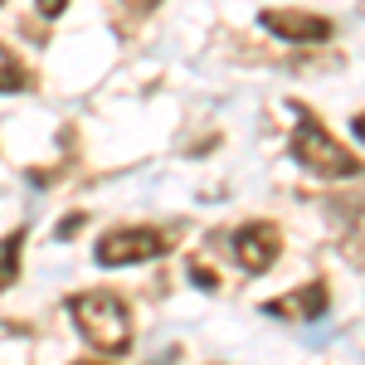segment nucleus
Segmentation results:
<instances>
[{
	"instance_id": "f257e3e1",
	"label": "nucleus",
	"mask_w": 365,
	"mask_h": 365,
	"mask_svg": "<svg viewBox=\"0 0 365 365\" xmlns=\"http://www.w3.org/2000/svg\"><path fill=\"white\" fill-rule=\"evenodd\" d=\"M292 113H297V127H292V141H287V156L307 170V175H322V180H351V175L365 170L361 161L327 132V122H322L317 113L297 108V103H292Z\"/></svg>"
},
{
	"instance_id": "f03ea898",
	"label": "nucleus",
	"mask_w": 365,
	"mask_h": 365,
	"mask_svg": "<svg viewBox=\"0 0 365 365\" xmlns=\"http://www.w3.org/2000/svg\"><path fill=\"white\" fill-rule=\"evenodd\" d=\"M68 317H73L78 336L103 356H117V351L132 346V312H127V302L117 292H103V287L98 292H73Z\"/></svg>"
},
{
	"instance_id": "7ed1b4c3",
	"label": "nucleus",
	"mask_w": 365,
	"mask_h": 365,
	"mask_svg": "<svg viewBox=\"0 0 365 365\" xmlns=\"http://www.w3.org/2000/svg\"><path fill=\"white\" fill-rule=\"evenodd\" d=\"M166 253V234L161 229H113L98 239V268H132V263H151Z\"/></svg>"
},
{
	"instance_id": "20e7f679",
	"label": "nucleus",
	"mask_w": 365,
	"mask_h": 365,
	"mask_svg": "<svg viewBox=\"0 0 365 365\" xmlns=\"http://www.w3.org/2000/svg\"><path fill=\"white\" fill-rule=\"evenodd\" d=\"M282 253V234L278 225H268V220H253V225L234 229V258H239V268L258 278V273H268L273 263H278Z\"/></svg>"
},
{
	"instance_id": "39448f33",
	"label": "nucleus",
	"mask_w": 365,
	"mask_h": 365,
	"mask_svg": "<svg viewBox=\"0 0 365 365\" xmlns=\"http://www.w3.org/2000/svg\"><path fill=\"white\" fill-rule=\"evenodd\" d=\"M258 25L282 44H322V39H331V20H322L312 10H263Z\"/></svg>"
},
{
	"instance_id": "423d86ee",
	"label": "nucleus",
	"mask_w": 365,
	"mask_h": 365,
	"mask_svg": "<svg viewBox=\"0 0 365 365\" xmlns=\"http://www.w3.org/2000/svg\"><path fill=\"white\" fill-rule=\"evenodd\" d=\"M327 307H331L327 282H302V287H297V292H287V297H268V302H263V317H282V322L307 327V322H317Z\"/></svg>"
},
{
	"instance_id": "0eeeda50",
	"label": "nucleus",
	"mask_w": 365,
	"mask_h": 365,
	"mask_svg": "<svg viewBox=\"0 0 365 365\" xmlns=\"http://www.w3.org/2000/svg\"><path fill=\"white\" fill-rule=\"evenodd\" d=\"M20 249H25V229H15V234H5L0 239V292L15 282V273H20Z\"/></svg>"
},
{
	"instance_id": "6e6552de",
	"label": "nucleus",
	"mask_w": 365,
	"mask_h": 365,
	"mask_svg": "<svg viewBox=\"0 0 365 365\" xmlns=\"http://www.w3.org/2000/svg\"><path fill=\"white\" fill-rule=\"evenodd\" d=\"M29 83V73H25V63L10 54L5 44H0V93H20V88Z\"/></svg>"
},
{
	"instance_id": "1a4fd4ad",
	"label": "nucleus",
	"mask_w": 365,
	"mask_h": 365,
	"mask_svg": "<svg viewBox=\"0 0 365 365\" xmlns=\"http://www.w3.org/2000/svg\"><path fill=\"white\" fill-rule=\"evenodd\" d=\"M190 282H200L205 292H215V287H220V278H215V268H210V263H190Z\"/></svg>"
},
{
	"instance_id": "9d476101",
	"label": "nucleus",
	"mask_w": 365,
	"mask_h": 365,
	"mask_svg": "<svg viewBox=\"0 0 365 365\" xmlns=\"http://www.w3.org/2000/svg\"><path fill=\"white\" fill-rule=\"evenodd\" d=\"M34 10H39L44 20H58V15L68 10V0H34Z\"/></svg>"
},
{
	"instance_id": "9b49d317",
	"label": "nucleus",
	"mask_w": 365,
	"mask_h": 365,
	"mask_svg": "<svg viewBox=\"0 0 365 365\" xmlns=\"http://www.w3.org/2000/svg\"><path fill=\"white\" fill-rule=\"evenodd\" d=\"M78 229H83V215H68V220L58 225V239H68V234H78Z\"/></svg>"
},
{
	"instance_id": "f8f14e48",
	"label": "nucleus",
	"mask_w": 365,
	"mask_h": 365,
	"mask_svg": "<svg viewBox=\"0 0 365 365\" xmlns=\"http://www.w3.org/2000/svg\"><path fill=\"white\" fill-rule=\"evenodd\" d=\"M351 132H356V137L365 141V113H356V117H351Z\"/></svg>"
},
{
	"instance_id": "ddd939ff",
	"label": "nucleus",
	"mask_w": 365,
	"mask_h": 365,
	"mask_svg": "<svg viewBox=\"0 0 365 365\" xmlns=\"http://www.w3.org/2000/svg\"><path fill=\"white\" fill-rule=\"evenodd\" d=\"M141 5H151V0H141Z\"/></svg>"
}]
</instances>
